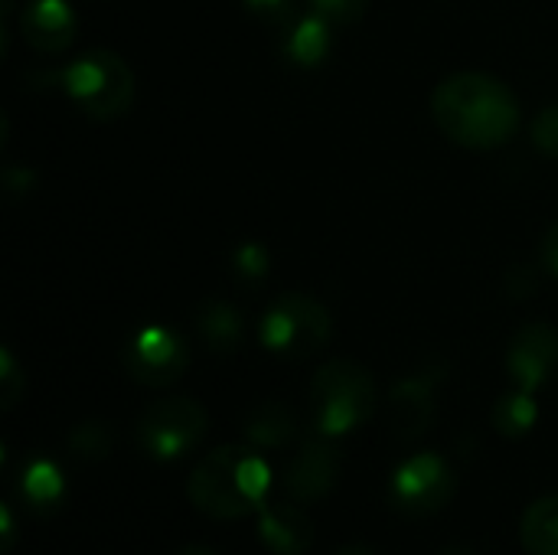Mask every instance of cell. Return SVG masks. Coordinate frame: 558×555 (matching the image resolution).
Returning <instances> with one entry per match:
<instances>
[{
    "instance_id": "7402d4cb",
    "label": "cell",
    "mask_w": 558,
    "mask_h": 555,
    "mask_svg": "<svg viewBox=\"0 0 558 555\" xmlns=\"http://www.w3.org/2000/svg\"><path fill=\"white\" fill-rule=\"evenodd\" d=\"M23 393H26V379H23V373H20V366H16V360H13V353L3 347V350H0V406H3V409H13V406L23 399Z\"/></svg>"
},
{
    "instance_id": "ac0fdd59",
    "label": "cell",
    "mask_w": 558,
    "mask_h": 555,
    "mask_svg": "<svg viewBox=\"0 0 558 555\" xmlns=\"http://www.w3.org/2000/svg\"><path fill=\"white\" fill-rule=\"evenodd\" d=\"M536 419H539V406H536L533 393L530 389H520V386H513L510 393H504L497 399V406H494V425H497V432L504 438H523V435H530L533 425H536Z\"/></svg>"
},
{
    "instance_id": "8992f818",
    "label": "cell",
    "mask_w": 558,
    "mask_h": 555,
    "mask_svg": "<svg viewBox=\"0 0 558 555\" xmlns=\"http://www.w3.org/2000/svg\"><path fill=\"white\" fill-rule=\"evenodd\" d=\"M206 432H209V415L190 396H170L150 402L134 425V438L141 451L150 455L154 461H177L180 455L193 451Z\"/></svg>"
},
{
    "instance_id": "9a60e30c",
    "label": "cell",
    "mask_w": 558,
    "mask_h": 555,
    "mask_svg": "<svg viewBox=\"0 0 558 555\" xmlns=\"http://www.w3.org/2000/svg\"><path fill=\"white\" fill-rule=\"evenodd\" d=\"M196 334L213 353H235L245 343V317L235 304L209 298L196 311Z\"/></svg>"
},
{
    "instance_id": "277c9868",
    "label": "cell",
    "mask_w": 558,
    "mask_h": 555,
    "mask_svg": "<svg viewBox=\"0 0 558 555\" xmlns=\"http://www.w3.org/2000/svg\"><path fill=\"white\" fill-rule=\"evenodd\" d=\"M311 406L320 435H350L376 412V379L356 360H330L314 373Z\"/></svg>"
},
{
    "instance_id": "6da1fadb",
    "label": "cell",
    "mask_w": 558,
    "mask_h": 555,
    "mask_svg": "<svg viewBox=\"0 0 558 555\" xmlns=\"http://www.w3.org/2000/svg\"><path fill=\"white\" fill-rule=\"evenodd\" d=\"M438 131L474 150H494L513 141L520 128V101L507 82L487 72H454L432 95Z\"/></svg>"
},
{
    "instance_id": "5bb4252c",
    "label": "cell",
    "mask_w": 558,
    "mask_h": 555,
    "mask_svg": "<svg viewBox=\"0 0 558 555\" xmlns=\"http://www.w3.org/2000/svg\"><path fill=\"white\" fill-rule=\"evenodd\" d=\"M281 33V49L298 65H320L333 46V23L317 10H301Z\"/></svg>"
},
{
    "instance_id": "44dd1931",
    "label": "cell",
    "mask_w": 558,
    "mask_h": 555,
    "mask_svg": "<svg viewBox=\"0 0 558 555\" xmlns=\"http://www.w3.org/2000/svg\"><path fill=\"white\" fill-rule=\"evenodd\" d=\"M232 272L242 285H262L271 272V258H268V249L258 245V242H242L235 252H232Z\"/></svg>"
},
{
    "instance_id": "2e32d148",
    "label": "cell",
    "mask_w": 558,
    "mask_h": 555,
    "mask_svg": "<svg viewBox=\"0 0 558 555\" xmlns=\"http://www.w3.org/2000/svg\"><path fill=\"white\" fill-rule=\"evenodd\" d=\"M245 438L255 448H288L298 438V415L291 406L268 399L245 419Z\"/></svg>"
},
{
    "instance_id": "7c38bea8",
    "label": "cell",
    "mask_w": 558,
    "mask_h": 555,
    "mask_svg": "<svg viewBox=\"0 0 558 555\" xmlns=\"http://www.w3.org/2000/svg\"><path fill=\"white\" fill-rule=\"evenodd\" d=\"M337 478H340V451L324 435V438L307 442L298 451V458L291 461L284 474V491L298 504H317L330 497V491L337 487Z\"/></svg>"
},
{
    "instance_id": "30bf717a",
    "label": "cell",
    "mask_w": 558,
    "mask_h": 555,
    "mask_svg": "<svg viewBox=\"0 0 558 555\" xmlns=\"http://www.w3.org/2000/svg\"><path fill=\"white\" fill-rule=\"evenodd\" d=\"M558 366V330L546 321L520 327L507 350V370L513 386L536 393Z\"/></svg>"
},
{
    "instance_id": "ba28073f",
    "label": "cell",
    "mask_w": 558,
    "mask_h": 555,
    "mask_svg": "<svg viewBox=\"0 0 558 555\" xmlns=\"http://www.w3.org/2000/svg\"><path fill=\"white\" fill-rule=\"evenodd\" d=\"M190 366L186 340L163 324H147L124 343V370L141 386H173Z\"/></svg>"
},
{
    "instance_id": "f546056e",
    "label": "cell",
    "mask_w": 558,
    "mask_h": 555,
    "mask_svg": "<svg viewBox=\"0 0 558 555\" xmlns=\"http://www.w3.org/2000/svg\"><path fill=\"white\" fill-rule=\"evenodd\" d=\"M180 555H216V553H209V550H203V546H190V550H183Z\"/></svg>"
},
{
    "instance_id": "603a6c76",
    "label": "cell",
    "mask_w": 558,
    "mask_h": 555,
    "mask_svg": "<svg viewBox=\"0 0 558 555\" xmlns=\"http://www.w3.org/2000/svg\"><path fill=\"white\" fill-rule=\"evenodd\" d=\"M530 137H533V144H536L539 154L556 157L558 160V101L556 105H546V108L536 114V121H533V128H530Z\"/></svg>"
},
{
    "instance_id": "4fadbf2b",
    "label": "cell",
    "mask_w": 558,
    "mask_h": 555,
    "mask_svg": "<svg viewBox=\"0 0 558 555\" xmlns=\"http://www.w3.org/2000/svg\"><path fill=\"white\" fill-rule=\"evenodd\" d=\"M258 533L265 546L278 555H304L314 543V523L311 517L288 500L278 504H262L258 510Z\"/></svg>"
},
{
    "instance_id": "d6986e66",
    "label": "cell",
    "mask_w": 558,
    "mask_h": 555,
    "mask_svg": "<svg viewBox=\"0 0 558 555\" xmlns=\"http://www.w3.org/2000/svg\"><path fill=\"white\" fill-rule=\"evenodd\" d=\"M65 494V478L52 461H33L23 471V497L36 507V510H49L62 500Z\"/></svg>"
},
{
    "instance_id": "e0dca14e",
    "label": "cell",
    "mask_w": 558,
    "mask_h": 555,
    "mask_svg": "<svg viewBox=\"0 0 558 555\" xmlns=\"http://www.w3.org/2000/svg\"><path fill=\"white\" fill-rule=\"evenodd\" d=\"M520 543L530 555H558V497H543L523 514Z\"/></svg>"
},
{
    "instance_id": "7a4b0ae2",
    "label": "cell",
    "mask_w": 558,
    "mask_h": 555,
    "mask_svg": "<svg viewBox=\"0 0 558 555\" xmlns=\"http://www.w3.org/2000/svg\"><path fill=\"white\" fill-rule=\"evenodd\" d=\"M268 487L271 471L255 445H222L193 468L186 494L199 514L213 520H235L262 510Z\"/></svg>"
},
{
    "instance_id": "3957f363",
    "label": "cell",
    "mask_w": 558,
    "mask_h": 555,
    "mask_svg": "<svg viewBox=\"0 0 558 555\" xmlns=\"http://www.w3.org/2000/svg\"><path fill=\"white\" fill-rule=\"evenodd\" d=\"M46 79L95 121H114L134 101V72L118 52L108 49H92Z\"/></svg>"
},
{
    "instance_id": "52a82bcc",
    "label": "cell",
    "mask_w": 558,
    "mask_h": 555,
    "mask_svg": "<svg viewBox=\"0 0 558 555\" xmlns=\"http://www.w3.org/2000/svg\"><path fill=\"white\" fill-rule=\"evenodd\" d=\"M454 491H458V481H454L451 464L432 451L402 461L392 474V484H389L392 507L405 517L438 514L441 507L451 504Z\"/></svg>"
},
{
    "instance_id": "4316f807",
    "label": "cell",
    "mask_w": 558,
    "mask_h": 555,
    "mask_svg": "<svg viewBox=\"0 0 558 555\" xmlns=\"http://www.w3.org/2000/svg\"><path fill=\"white\" fill-rule=\"evenodd\" d=\"M0 523H3V550H13L16 533H13V517H10V510H7V507L0 510Z\"/></svg>"
},
{
    "instance_id": "ffe728a7",
    "label": "cell",
    "mask_w": 558,
    "mask_h": 555,
    "mask_svg": "<svg viewBox=\"0 0 558 555\" xmlns=\"http://www.w3.org/2000/svg\"><path fill=\"white\" fill-rule=\"evenodd\" d=\"M114 435L105 422H82L69 432V451L82 461H105L111 455Z\"/></svg>"
},
{
    "instance_id": "9c48e42d",
    "label": "cell",
    "mask_w": 558,
    "mask_h": 555,
    "mask_svg": "<svg viewBox=\"0 0 558 555\" xmlns=\"http://www.w3.org/2000/svg\"><path fill=\"white\" fill-rule=\"evenodd\" d=\"M441 379H445V370L432 366V370L412 373L392 386V393H389V432L399 445L418 442L432 429Z\"/></svg>"
},
{
    "instance_id": "cb8c5ba5",
    "label": "cell",
    "mask_w": 558,
    "mask_h": 555,
    "mask_svg": "<svg viewBox=\"0 0 558 555\" xmlns=\"http://www.w3.org/2000/svg\"><path fill=\"white\" fill-rule=\"evenodd\" d=\"M245 7H248V13H255L258 20L271 23L275 29L288 26L301 13L298 0H245Z\"/></svg>"
},
{
    "instance_id": "d4e9b609",
    "label": "cell",
    "mask_w": 558,
    "mask_h": 555,
    "mask_svg": "<svg viewBox=\"0 0 558 555\" xmlns=\"http://www.w3.org/2000/svg\"><path fill=\"white\" fill-rule=\"evenodd\" d=\"M311 10L327 16L333 26H347V23H356L363 16L366 0H311Z\"/></svg>"
},
{
    "instance_id": "83f0119b",
    "label": "cell",
    "mask_w": 558,
    "mask_h": 555,
    "mask_svg": "<svg viewBox=\"0 0 558 555\" xmlns=\"http://www.w3.org/2000/svg\"><path fill=\"white\" fill-rule=\"evenodd\" d=\"M438 555H477L471 546H464V543H454V546H448V550H441Z\"/></svg>"
},
{
    "instance_id": "8fae6325",
    "label": "cell",
    "mask_w": 558,
    "mask_h": 555,
    "mask_svg": "<svg viewBox=\"0 0 558 555\" xmlns=\"http://www.w3.org/2000/svg\"><path fill=\"white\" fill-rule=\"evenodd\" d=\"M16 26L29 49L59 56L75 43L78 13L69 7V0H26V7L16 13Z\"/></svg>"
},
{
    "instance_id": "484cf974",
    "label": "cell",
    "mask_w": 558,
    "mask_h": 555,
    "mask_svg": "<svg viewBox=\"0 0 558 555\" xmlns=\"http://www.w3.org/2000/svg\"><path fill=\"white\" fill-rule=\"evenodd\" d=\"M539 262L553 272L558 278V222L549 226L546 239H543V249H539Z\"/></svg>"
},
{
    "instance_id": "f1b7e54d",
    "label": "cell",
    "mask_w": 558,
    "mask_h": 555,
    "mask_svg": "<svg viewBox=\"0 0 558 555\" xmlns=\"http://www.w3.org/2000/svg\"><path fill=\"white\" fill-rule=\"evenodd\" d=\"M337 555H376L369 546H347V550H340Z\"/></svg>"
},
{
    "instance_id": "5b68a950",
    "label": "cell",
    "mask_w": 558,
    "mask_h": 555,
    "mask_svg": "<svg viewBox=\"0 0 558 555\" xmlns=\"http://www.w3.org/2000/svg\"><path fill=\"white\" fill-rule=\"evenodd\" d=\"M330 334H333L330 311L304 291H288L275 298L258 324V337L265 350L288 360H304L320 353L330 343Z\"/></svg>"
}]
</instances>
